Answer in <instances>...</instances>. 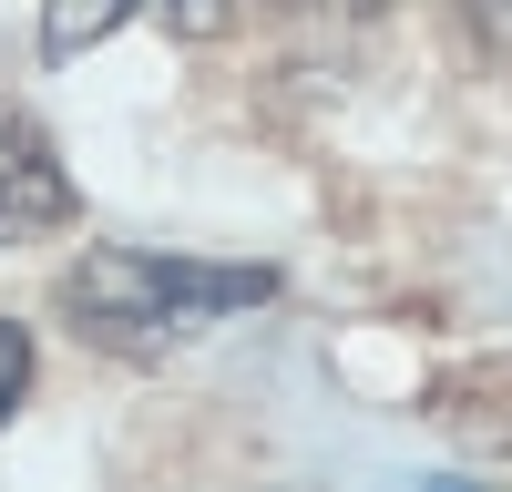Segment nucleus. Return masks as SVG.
<instances>
[{"mask_svg":"<svg viewBox=\"0 0 512 492\" xmlns=\"http://www.w3.org/2000/svg\"><path fill=\"white\" fill-rule=\"evenodd\" d=\"M267 298H277V267H205V257H154V246H93L62 277V318L113 359H164L175 339Z\"/></svg>","mask_w":512,"mask_h":492,"instance_id":"1","label":"nucleus"},{"mask_svg":"<svg viewBox=\"0 0 512 492\" xmlns=\"http://www.w3.org/2000/svg\"><path fill=\"white\" fill-rule=\"evenodd\" d=\"M72 175H62V154L31 134V123L0 113V246H31V236H62L72 226Z\"/></svg>","mask_w":512,"mask_h":492,"instance_id":"2","label":"nucleus"},{"mask_svg":"<svg viewBox=\"0 0 512 492\" xmlns=\"http://www.w3.org/2000/svg\"><path fill=\"white\" fill-rule=\"evenodd\" d=\"M144 11H164L175 31H216V21H226V0H52V11H41V52L72 62V52H93L103 31L144 21Z\"/></svg>","mask_w":512,"mask_h":492,"instance_id":"3","label":"nucleus"},{"mask_svg":"<svg viewBox=\"0 0 512 492\" xmlns=\"http://www.w3.org/2000/svg\"><path fill=\"white\" fill-rule=\"evenodd\" d=\"M21 400H31V328L0 318V421H11Z\"/></svg>","mask_w":512,"mask_h":492,"instance_id":"4","label":"nucleus"},{"mask_svg":"<svg viewBox=\"0 0 512 492\" xmlns=\"http://www.w3.org/2000/svg\"><path fill=\"white\" fill-rule=\"evenodd\" d=\"M461 11H472V31L492 41V52H512V0H461Z\"/></svg>","mask_w":512,"mask_h":492,"instance_id":"5","label":"nucleus"},{"mask_svg":"<svg viewBox=\"0 0 512 492\" xmlns=\"http://www.w3.org/2000/svg\"><path fill=\"white\" fill-rule=\"evenodd\" d=\"M287 11H359V0H287Z\"/></svg>","mask_w":512,"mask_h":492,"instance_id":"6","label":"nucleus"},{"mask_svg":"<svg viewBox=\"0 0 512 492\" xmlns=\"http://www.w3.org/2000/svg\"><path fill=\"white\" fill-rule=\"evenodd\" d=\"M359 11H369V0H359Z\"/></svg>","mask_w":512,"mask_h":492,"instance_id":"7","label":"nucleus"}]
</instances>
